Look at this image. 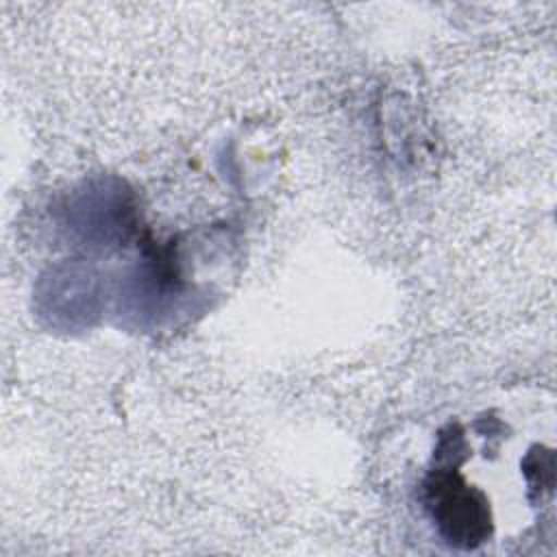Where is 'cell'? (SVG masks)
<instances>
[{
    "label": "cell",
    "instance_id": "cell-1",
    "mask_svg": "<svg viewBox=\"0 0 557 557\" xmlns=\"http://www.w3.org/2000/svg\"><path fill=\"white\" fill-rule=\"evenodd\" d=\"M424 507L444 540L476 548L492 533L487 496L455 470H433L424 481Z\"/></svg>",
    "mask_w": 557,
    "mask_h": 557
}]
</instances>
